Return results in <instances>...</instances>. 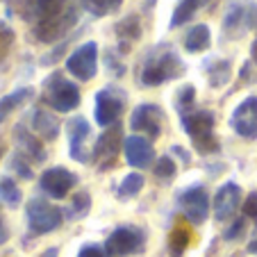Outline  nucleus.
<instances>
[{"mask_svg": "<svg viewBox=\"0 0 257 257\" xmlns=\"http://www.w3.org/2000/svg\"><path fill=\"white\" fill-rule=\"evenodd\" d=\"M182 73H185V62L180 59L178 50L171 44L162 41V44L153 46L141 59L139 82L144 87H160L164 82L178 80Z\"/></svg>", "mask_w": 257, "mask_h": 257, "instance_id": "1", "label": "nucleus"}, {"mask_svg": "<svg viewBox=\"0 0 257 257\" xmlns=\"http://www.w3.org/2000/svg\"><path fill=\"white\" fill-rule=\"evenodd\" d=\"M180 125L189 135V139L194 141V148L200 155H212V153L221 151V144L214 137V125H216L214 112H209V109L182 112L180 114Z\"/></svg>", "mask_w": 257, "mask_h": 257, "instance_id": "2", "label": "nucleus"}, {"mask_svg": "<svg viewBox=\"0 0 257 257\" xmlns=\"http://www.w3.org/2000/svg\"><path fill=\"white\" fill-rule=\"evenodd\" d=\"M82 100L78 84H73L71 80H66L62 73H53L44 84V102L59 114H68Z\"/></svg>", "mask_w": 257, "mask_h": 257, "instance_id": "3", "label": "nucleus"}, {"mask_svg": "<svg viewBox=\"0 0 257 257\" xmlns=\"http://www.w3.org/2000/svg\"><path fill=\"white\" fill-rule=\"evenodd\" d=\"M25 216H28V228L32 234H48L62 228L64 223V212L55 207L53 203L44 198H30L25 205Z\"/></svg>", "mask_w": 257, "mask_h": 257, "instance_id": "4", "label": "nucleus"}, {"mask_svg": "<svg viewBox=\"0 0 257 257\" xmlns=\"http://www.w3.org/2000/svg\"><path fill=\"white\" fill-rule=\"evenodd\" d=\"M93 102H96V107H93L96 123L98 125H102V127H112V125H116L118 116H121L123 109H125L127 93L123 91L121 87L109 84V87L100 89V91L96 93Z\"/></svg>", "mask_w": 257, "mask_h": 257, "instance_id": "5", "label": "nucleus"}, {"mask_svg": "<svg viewBox=\"0 0 257 257\" xmlns=\"http://www.w3.org/2000/svg\"><path fill=\"white\" fill-rule=\"evenodd\" d=\"M223 37L225 39H241L248 32L257 30V3H237L230 5L223 16Z\"/></svg>", "mask_w": 257, "mask_h": 257, "instance_id": "6", "label": "nucleus"}, {"mask_svg": "<svg viewBox=\"0 0 257 257\" xmlns=\"http://www.w3.org/2000/svg\"><path fill=\"white\" fill-rule=\"evenodd\" d=\"M146 248V232L137 225H118L105 239V252L109 257H127Z\"/></svg>", "mask_w": 257, "mask_h": 257, "instance_id": "7", "label": "nucleus"}, {"mask_svg": "<svg viewBox=\"0 0 257 257\" xmlns=\"http://www.w3.org/2000/svg\"><path fill=\"white\" fill-rule=\"evenodd\" d=\"M75 23H78V10H75V5H68L62 14L50 16V19H44V21H37L32 34L41 44H55V41H59L62 37H66Z\"/></svg>", "mask_w": 257, "mask_h": 257, "instance_id": "8", "label": "nucleus"}, {"mask_svg": "<svg viewBox=\"0 0 257 257\" xmlns=\"http://www.w3.org/2000/svg\"><path fill=\"white\" fill-rule=\"evenodd\" d=\"M66 71L80 82H89L98 73V44L84 41L66 57Z\"/></svg>", "mask_w": 257, "mask_h": 257, "instance_id": "9", "label": "nucleus"}, {"mask_svg": "<svg viewBox=\"0 0 257 257\" xmlns=\"http://www.w3.org/2000/svg\"><path fill=\"white\" fill-rule=\"evenodd\" d=\"M123 141H125L123 139V127L118 123L112 127H107L98 137L96 146H93V151H91V162L98 166V171H107L116 164V155L121 151Z\"/></svg>", "mask_w": 257, "mask_h": 257, "instance_id": "10", "label": "nucleus"}, {"mask_svg": "<svg viewBox=\"0 0 257 257\" xmlns=\"http://www.w3.org/2000/svg\"><path fill=\"white\" fill-rule=\"evenodd\" d=\"M180 209L191 225H203L209 216V196L203 185H191L178 196Z\"/></svg>", "mask_w": 257, "mask_h": 257, "instance_id": "11", "label": "nucleus"}, {"mask_svg": "<svg viewBox=\"0 0 257 257\" xmlns=\"http://www.w3.org/2000/svg\"><path fill=\"white\" fill-rule=\"evenodd\" d=\"M162 125H164V109L155 102H141L132 109L130 127L135 132H144L146 137L157 139L162 135Z\"/></svg>", "mask_w": 257, "mask_h": 257, "instance_id": "12", "label": "nucleus"}, {"mask_svg": "<svg viewBox=\"0 0 257 257\" xmlns=\"http://www.w3.org/2000/svg\"><path fill=\"white\" fill-rule=\"evenodd\" d=\"M68 130V155L71 160L80 162V164H89L91 162V153H89V137H91V125L84 116H73L66 125Z\"/></svg>", "mask_w": 257, "mask_h": 257, "instance_id": "13", "label": "nucleus"}, {"mask_svg": "<svg viewBox=\"0 0 257 257\" xmlns=\"http://www.w3.org/2000/svg\"><path fill=\"white\" fill-rule=\"evenodd\" d=\"M78 185V175L73 171L64 169V166H53V169L44 171L39 178V187L46 196L55 200H62L71 194V189Z\"/></svg>", "mask_w": 257, "mask_h": 257, "instance_id": "14", "label": "nucleus"}, {"mask_svg": "<svg viewBox=\"0 0 257 257\" xmlns=\"http://www.w3.org/2000/svg\"><path fill=\"white\" fill-rule=\"evenodd\" d=\"M230 127L241 139H257V96H248L230 114Z\"/></svg>", "mask_w": 257, "mask_h": 257, "instance_id": "15", "label": "nucleus"}, {"mask_svg": "<svg viewBox=\"0 0 257 257\" xmlns=\"http://www.w3.org/2000/svg\"><path fill=\"white\" fill-rule=\"evenodd\" d=\"M123 155H125L127 164L135 169H146L155 162V148L146 137L141 135H130L123 141Z\"/></svg>", "mask_w": 257, "mask_h": 257, "instance_id": "16", "label": "nucleus"}, {"mask_svg": "<svg viewBox=\"0 0 257 257\" xmlns=\"http://www.w3.org/2000/svg\"><path fill=\"white\" fill-rule=\"evenodd\" d=\"M241 203V187L237 182H225L218 187L214 196V216L216 221H228L237 214V207Z\"/></svg>", "mask_w": 257, "mask_h": 257, "instance_id": "17", "label": "nucleus"}, {"mask_svg": "<svg viewBox=\"0 0 257 257\" xmlns=\"http://www.w3.org/2000/svg\"><path fill=\"white\" fill-rule=\"evenodd\" d=\"M14 139H16V146H19V151L23 157L32 162H44L46 160V148L41 146V141L37 139V135L28 130L25 125H16L14 127Z\"/></svg>", "mask_w": 257, "mask_h": 257, "instance_id": "18", "label": "nucleus"}, {"mask_svg": "<svg viewBox=\"0 0 257 257\" xmlns=\"http://www.w3.org/2000/svg\"><path fill=\"white\" fill-rule=\"evenodd\" d=\"M203 71L212 89H221L232 80V64H230V59L223 57H207L203 62Z\"/></svg>", "mask_w": 257, "mask_h": 257, "instance_id": "19", "label": "nucleus"}, {"mask_svg": "<svg viewBox=\"0 0 257 257\" xmlns=\"http://www.w3.org/2000/svg\"><path fill=\"white\" fill-rule=\"evenodd\" d=\"M32 130L41 135L46 141L57 139L59 135V121L55 114L46 112V109H34L32 112Z\"/></svg>", "mask_w": 257, "mask_h": 257, "instance_id": "20", "label": "nucleus"}, {"mask_svg": "<svg viewBox=\"0 0 257 257\" xmlns=\"http://www.w3.org/2000/svg\"><path fill=\"white\" fill-rule=\"evenodd\" d=\"M114 32H116L118 41L121 44L130 46L132 41H139L141 34H144V25H141V19L137 14H127L114 25Z\"/></svg>", "mask_w": 257, "mask_h": 257, "instance_id": "21", "label": "nucleus"}, {"mask_svg": "<svg viewBox=\"0 0 257 257\" xmlns=\"http://www.w3.org/2000/svg\"><path fill=\"white\" fill-rule=\"evenodd\" d=\"M212 46V30L207 23H198L187 32L185 37V50L187 53H203Z\"/></svg>", "mask_w": 257, "mask_h": 257, "instance_id": "22", "label": "nucleus"}, {"mask_svg": "<svg viewBox=\"0 0 257 257\" xmlns=\"http://www.w3.org/2000/svg\"><path fill=\"white\" fill-rule=\"evenodd\" d=\"M205 5H209V0H180L178 5H175V10H173L169 28L175 30V28H180V25L189 23V21L196 16V12L203 10Z\"/></svg>", "mask_w": 257, "mask_h": 257, "instance_id": "23", "label": "nucleus"}, {"mask_svg": "<svg viewBox=\"0 0 257 257\" xmlns=\"http://www.w3.org/2000/svg\"><path fill=\"white\" fill-rule=\"evenodd\" d=\"M32 96H34L32 87H21V89H16V91H12V93L0 98V123L5 121L12 112H16L21 105H25Z\"/></svg>", "mask_w": 257, "mask_h": 257, "instance_id": "24", "label": "nucleus"}, {"mask_svg": "<svg viewBox=\"0 0 257 257\" xmlns=\"http://www.w3.org/2000/svg\"><path fill=\"white\" fill-rule=\"evenodd\" d=\"M191 243V232L185 225H175L169 234V255L171 257H182Z\"/></svg>", "mask_w": 257, "mask_h": 257, "instance_id": "25", "label": "nucleus"}, {"mask_svg": "<svg viewBox=\"0 0 257 257\" xmlns=\"http://www.w3.org/2000/svg\"><path fill=\"white\" fill-rule=\"evenodd\" d=\"M141 189H144V175H141V173H127L125 178L121 180V185H118L116 196L121 200H127V198L139 196Z\"/></svg>", "mask_w": 257, "mask_h": 257, "instance_id": "26", "label": "nucleus"}, {"mask_svg": "<svg viewBox=\"0 0 257 257\" xmlns=\"http://www.w3.org/2000/svg\"><path fill=\"white\" fill-rule=\"evenodd\" d=\"M89 209H91V196H89L87 191H78V194L73 196L71 205H68V209H66V218L80 221V218H84L89 214Z\"/></svg>", "mask_w": 257, "mask_h": 257, "instance_id": "27", "label": "nucleus"}, {"mask_svg": "<svg viewBox=\"0 0 257 257\" xmlns=\"http://www.w3.org/2000/svg\"><path fill=\"white\" fill-rule=\"evenodd\" d=\"M66 7H68L66 0H34L32 10H34L37 21H44V19H50V16L62 14Z\"/></svg>", "mask_w": 257, "mask_h": 257, "instance_id": "28", "label": "nucleus"}, {"mask_svg": "<svg viewBox=\"0 0 257 257\" xmlns=\"http://www.w3.org/2000/svg\"><path fill=\"white\" fill-rule=\"evenodd\" d=\"M21 194L19 185H16L12 178H0V200L7 205V207H19L21 205Z\"/></svg>", "mask_w": 257, "mask_h": 257, "instance_id": "29", "label": "nucleus"}, {"mask_svg": "<svg viewBox=\"0 0 257 257\" xmlns=\"http://www.w3.org/2000/svg\"><path fill=\"white\" fill-rule=\"evenodd\" d=\"M153 173H155V178H157V180H162L164 185H169L171 180H173L175 175H178V166H175L173 157H171V155L160 157V160L155 162V166H153Z\"/></svg>", "mask_w": 257, "mask_h": 257, "instance_id": "30", "label": "nucleus"}, {"mask_svg": "<svg viewBox=\"0 0 257 257\" xmlns=\"http://www.w3.org/2000/svg\"><path fill=\"white\" fill-rule=\"evenodd\" d=\"M14 41H16V32L5 21H0V66L7 62L12 48H14Z\"/></svg>", "mask_w": 257, "mask_h": 257, "instance_id": "31", "label": "nucleus"}, {"mask_svg": "<svg viewBox=\"0 0 257 257\" xmlns=\"http://www.w3.org/2000/svg\"><path fill=\"white\" fill-rule=\"evenodd\" d=\"M123 0H82V7L91 12L93 16H105L109 12H116Z\"/></svg>", "mask_w": 257, "mask_h": 257, "instance_id": "32", "label": "nucleus"}, {"mask_svg": "<svg viewBox=\"0 0 257 257\" xmlns=\"http://www.w3.org/2000/svg\"><path fill=\"white\" fill-rule=\"evenodd\" d=\"M194 100H196V89L194 84H185L182 89H178L175 93V107H178V112H189L194 109Z\"/></svg>", "mask_w": 257, "mask_h": 257, "instance_id": "33", "label": "nucleus"}, {"mask_svg": "<svg viewBox=\"0 0 257 257\" xmlns=\"http://www.w3.org/2000/svg\"><path fill=\"white\" fill-rule=\"evenodd\" d=\"M241 212L246 218L257 221V189H252L250 194L246 196V200H243V205H241Z\"/></svg>", "mask_w": 257, "mask_h": 257, "instance_id": "34", "label": "nucleus"}, {"mask_svg": "<svg viewBox=\"0 0 257 257\" xmlns=\"http://www.w3.org/2000/svg\"><path fill=\"white\" fill-rule=\"evenodd\" d=\"M243 232H246V218H237V221L223 232V239L225 241H234V239H241Z\"/></svg>", "mask_w": 257, "mask_h": 257, "instance_id": "35", "label": "nucleus"}, {"mask_svg": "<svg viewBox=\"0 0 257 257\" xmlns=\"http://www.w3.org/2000/svg\"><path fill=\"white\" fill-rule=\"evenodd\" d=\"M12 169H14L16 173H19L21 178H25V180L32 178V171H30V166L25 164V157L21 155V153H16L14 155V160H12Z\"/></svg>", "mask_w": 257, "mask_h": 257, "instance_id": "36", "label": "nucleus"}, {"mask_svg": "<svg viewBox=\"0 0 257 257\" xmlns=\"http://www.w3.org/2000/svg\"><path fill=\"white\" fill-rule=\"evenodd\" d=\"M78 257H109L105 252V246H98V243H84L80 248Z\"/></svg>", "mask_w": 257, "mask_h": 257, "instance_id": "37", "label": "nucleus"}, {"mask_svg": "<svg viewBox=\"0 0 257 257\" xmlns=\"http://www.w3.org/2000/svg\"><path fill=\"white\" fill-rule=\"evenodd\" d=\"M171 151H173L175 155L180 157V160H185V164H189V160H191V157H189V153H187L185 148H180V146H173V148H171Z\"/></svg>", "mask_w": 257, "mask_h": 257, "instance_id": "38", "label": "nucleus"}, {"mask_svg": "<svg viewBox=\"0 0 257 257\" xmlns=\"http://www.w3.org/2000/svg\"><path fill=\"white\" fill-rule=\"evenodd\" d=\"M41 257H59V250L57 248H46V250L41 252Z\"/></svg>", "mask_w": 257, "mask_h": 257, "instance_id": "39", "label": "nucleus"}, {"mask_svg": "<svg viewBox=\"0 0 257 257\" xmlns=\"http://www.w3.org/2000/svg\"><path fill=\"white\" fill-rule=\"evenodd\" d=\"M250 59H252V64L257 66V39L252 41V46H250Z\"/></svg>", "mask_w": 257, "mask_h": 257, "instance_id": "40", "label": "nucleus"}, {"mask_svg": "<svg viewBox=\"0 0 257 257\" xmlns=\"http://www.w3.org/2000/svg\"><path fill=\"white\" fill-rule=\"evenodd\" d=\"M7 241V228L3 225V218H0V243Z\"/></svg>", "mask_w": 257, "mask_h": 257, "instance_id": "41", "label": "nucleus"}, {"mask_svg": "<svg viewBox=\"0 0 257 257\" xmlns=\"http://www.w3.org/2000/svg\"><path fill=\"white\" fill-rule=\"evenodd\" d=\"M248 252H257V234H255V239L248 243Z\"/></svg>", "mask_w": 257, "mask_h": 257, "instance_id": "42", "label": "nucleus"}, {"mask_svg": "<svg viewBox=\"0 0 257 257\" xmlns=\"http://www.w3.org/2000/svg\"><path fill=\"white\" fill-rule=\"evenodd\" d=\"M5 153H7V144L0 139V160H3V155H5Z\"/></svg>", "mask_w": 257, "mask_h": 257, "instance_id": "43", "label": "nucleus"}]
</instances>
